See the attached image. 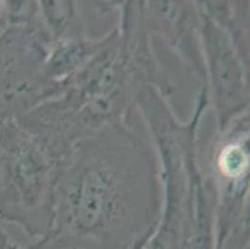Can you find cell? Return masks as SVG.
Returning a JSON list of instances; mask_svg holds the SVG:
<instances>
[{
    "label": "cell",
    "instance_id": "cell-15",
    "mask_svg": "<svg viewBox=\"0 0 250 249\" xmlns=\"http://www.w3.org/2000/svg\"><path fill=\"white\" fill-rule=\"evenodd\" d=\"M10 239H9L8 234L4 232L3 229H0V249H8L9 244H10Z\"/></svg>",
    "mask_w": 250,
    "mask_h": 249
},
{
    "label": "cell",
    "instance_id": "cell-17",
    "mask_svg": "<svg viewBox=\"0 0 250 249\" xmlns=\"http://www.w3.org/2000/svg\"><path fill=\"white\" fill-rule=\"evenodd\" d=\"M8 249H21V247H19L18 244H15V243H10L9 244Z\"/></svg>",
    "mask_w": 250,
    "mask_h": 249
},
{
    "label": "cell",
    "instance_id": "cell-16",
    "mask_svg": "<svg viewBox=\"0 0 250 249\" xmlns=\"http://www.w3.org/2000/svg\"><path fill=\"white\" fill-rule=\"evenodd\" d=\"M149 237H151V234H149V236H147V237H143V238H141L140 241L136 242V243L133 244V246L131 247V248H129V249H142V247L145 246V244H146V242L148 241Z\"/></svg>",
    "mask_w": 250,
    "mask_h": 249
},
{
    "label": "cell",
    "instance_id": "cell-14",
    "mask_svg": "<svg viewBox=\"0 0 250 249\" xmlns=\"http://www.w3.org/2000/svg\"><path fill=\"white\" fill-rule=\"evenodd\" d=\"M21 249H80V248H75V247H63V246H54V244L45 243L42 241H36L34 244H30L29 247H25V248Z\"/></svg>",
    "mask_w": 250,
    "mask_h": 249
},
{
    "label": "cell",
    "instance_id": "cell-4",
    "mask_svg": "<svg viewBox=\"0 0 250 249\" xmlns=\"http://www.w3.org/2000/svg\"><path fill=\"white\" fill-rule=\"evenodd\" d=\"M49 41L44 31L0 33V127L55 97L61 85L45 74Z\"/></svg>",
    "mask_w": 250,
    "mask_h": 249
},
{
    "label": "cell",
    "instance_id": "cell-8",
    "mask_svg": "<svg viewBox=\"0 0 250 249\" xmlns=\"http://www.w3.org/2000/svg\"><path fill=\"white\" fill-rule=\"evenodd\" d=\"M108 31L101 36H83L61 41L49 47L45 59V74L51 81L61 85L76 74L104 47Z\"/></svg>",
    "mask_w": 250,
    "mask_h": 249
},
{
    "label": "cell",
    "instance_id": "cell-13",
    "mask_svg": "<svg viewBox=\"0 0 250 249\" xmlns=\"http://www.w3.org/2000/svg\"><path fill=\"white\" fill-rule=\"evenodd\" d=\"M217 249H249V219L236 226L218 242Z\"/></svg>",
    "mask_w": 250,
    "mask_h": 249
},
{
    "label": "cell",
    "instance_id": "cell-3",
    "mask_svg": "<svg viewBox=\"0 0 250 249\" xmlns=\"http://www.w3.org/2000/svg\"><path fill=\"white\" fill-rule=\"evenodd\" d=\"M59 164L17 122L0 127V219L31 239L51 232Z\"/></svg>",
    "mask_w": 250,
    "mask_h": 249
},
{
    "label": "cell",
    "instance_id": "cell-1",
    "mask_svg": "<svg viewBox=\"0 0 250 249\" xmlns=\"http://www.w3.org/2000/svg\"><path fill=\"white\" fill-rule=\"evenodd\" d=\"M163 203L149 137L131 122L100 130L59 164L55 219L40 241L80 249H129L156 229Z\"/></svg>",
    "mask_w": 250,
    "mask_h": 249
},
{
    "label": "cell",
    "instance_id": "cell-5",
    "mask_svg": "<svg viewBox=\"0 0 250 249\" xmlns=\"http://www.w3.org/2000/svg\"><path fill=\"white\" fill-rule=\"evenodd\" d=\"M198 13L206 88L209 105L214 111L215 132H222L234 120L249 113V63L242 58L226 31L199 8Z\"/></svg>",
    "mask_w": 250,
    "mask_h": 249
},
{
    "label": "cell",
    "instance_id": "cell-10",
    "mask_svg": "<svg viewBox=\"0 0 250 249\" xmlns=\"http://www.w3.org/2000/svg\"><path fill=\"white\" fill-rule=\"evenodd\" d=\"M199 10L226 31L249 63V1H195Z\"/></svg>",
    "mask_w": 250,
    "mask_h": 249
},
{
    "label": "cell",
    "instance_id": "cell-6",
    "mask_svg": "<svg viewBox=\"0 0 250 249\" xmlns=\"http://www.w3.org/2000/svg\"><path fill=\"white\" fill-rule=\"evenodd\" d=\"M145 22L152 38H158L176 55L190 75L206 85L201 19L195 1H143Z\"/></svg>",
    "mask_w": 250,
    "mask_h": 249
},
{
    "label": "cell",
    "instance_id": "cell-12",
    "mask_svg": "<svg viewBox=\"0 0 250 249\" xmlns=\"http://www.w3.org/2000/svg\"><path fill=\"white\" fill-rule=\"evenodd\" d=\"M8 29L44 31L39 1L0 0V33Z\"/></svg>",
    "mask_w": 250,
    "mask_h": 249
},
{
    "label": "cell",
    "instance_id": "cell-2",
    "mask_svg": "<svg viewBox=\"0 0 250 249\" xmlns=\"http://www.w3.org/2000/svg\"><path fill=\"white\" fill-rule=\"evenodd\" d=\"M151 84L169 96L173 82L153 50L143 3L122 1L101 50L61 84L58 95L15 122L60 164L76 143L111 125L131 122L136 96Z\"/></svg>",
    "mask_w": 250,
    "mask_h": 249
},
{
    "label": "cell",
    "instance_id": "cell-11",
    "mask_svg": "<svg viewBox=\"0 0 250 249\" xmlns=\"http://www.w3.org/2000/svg\"><path fill=\"white\" fill-rule=\"evenodd\" d=\"M188 214L186 201L177 197L163 200L162 212L156 229L142 249H179Z\"/></svg>",
    "mask_w": 250,
    "mask_h": 249
},
{
    "label": "cell",
    "instance_id": "cell-7",
    "mask_svg": "<svg viewBox=\"0 0 250 249\" xmlns=\"http://www.w3.org/2000/svg\"><path fill=\"white\" fill-rule=\"evenodd\" d=\"M179 249H217L215 189L202 163L193 175L190 207Z\"/></svg>",
    "mask_w": 250,
    "mask_h": 249
},
{
    "label": "cell",
    "instance_id": "cell-9",
    "mask_svg": "<svg viewBox=\"0 0 250 249\" xmlns=\"http://www.w3.org/2000/svg\"><path fill=\"white\" fill-rule=\"evenodd\" d=\"M39 9L49 47L56 43L88 35L83 1L42 0Z\"/></svg>",
    "mask_w": 250,
    "mask_h": 249
}]
</instances>
